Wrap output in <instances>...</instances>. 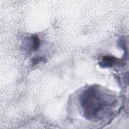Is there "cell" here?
Listing matches in <instances>:
<instances>
[{"label":"cell","mask_w":129,"mask_h":129,"mask_svg":"<svg viewBox=\"0 0 129 129\" xmlns=\"http://www.w3.org/2000/svg\"><path fill=\"white\" fill-rule=\"evenodd\" d=\"M108 97L95 88L86 90L81 98V104L85 117L92 120L103 118L101 113L103 115V111L107 110L115 103L112 98L109 100Z\"/></svg>","instance_id":"cell-1"},{"label":"cell","mask_w":129,"mask_h":129,"mask_svg":"<svg viewBox=\"0 0 129 129\" xmlns=\"http://www.w3.org/2000/svg\"><path fill=\"white\" fill-rule=\"evenodd\" d=\"M116 61V59L112 56H106L103 57L101 62V66L104 65L103 67H110L114 64Z\"/></svg>","instance_id":"cell-2"},{"label":"cell","mask_w":129,"mask_h":129,"mask_svg":"<svg viewBox=\"0 0 129 129\" xmlns=\"http://www.w3.org/2000/svg\"><path fill=\"white\" fill-rule=\"evenodd\" d=\"M32 42L33 49L34 50H37L40 45V40L37 35H35L32 37Z\"/></svg>","instance_id":"cell-3"}]
</instances>
